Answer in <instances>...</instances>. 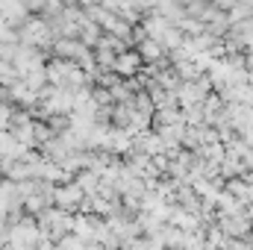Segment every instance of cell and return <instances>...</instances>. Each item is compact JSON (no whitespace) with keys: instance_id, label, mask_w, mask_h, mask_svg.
Segmentation results:
<instances>
[{"instance_id":"6da1fadb","label":"cell","mask_w":253,"mask_h":250,"mask_svg":"<svg viewBox=\"0 0 253 250\" xmlns=\"http://www.w3.org/2000/svg\"><path fill=\"white\" fill-rule=\"evenodd\" d=\"M138 62H141V53H124V56H118V65H115V68L129 77V74L138 68Z\"/></svg>"}]
</instances>
